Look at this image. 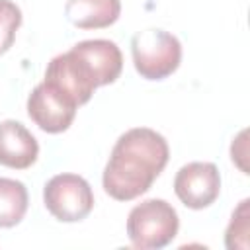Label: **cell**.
I'll use <instances>...</instances> for the list:
<instances>
[{
  "mask_svg": "<svg viewBox=\"0 0 250 250\" xmlns=\"http://www.w3.org/2000/svg\"><path fill=\"white\" fill-rule=\"evenodd\" d=\"M88 68L94 84H113L123 70V55L119 47L109 39H86L70 49Z\"/></svg>",
  "mask_w": 250,
  "mask_h": 250,
  "instance_id": "ba28073f",
  "label": "cell"
},
{
  "mask_svg": "<svg viewBox=\"0 0 250 250\" xmlns=\"http://www.w3.org/2000/svg\"><path fill=\"white\" fill-rule=\"evenodd\" d=\"M39 156V143L31 131L16 119L0 121V164L12 170H27Z\"/></svg>",
  "mask_w": 250,
  "mask_h": 250,
  "instance_id": "9c48e42d",
  "label": "cell"
},
{
  "mask_svg": "<svg viewBox=\"0 0 250 250\" xmlns=\"http://www.w3.org/2000/svg\"><path fill=\"white\" fill-rule=\"evenodd\" d=\"M43 82L51 86L57 94H61L74 107L88 104L94 90L98 88L82 61L72 51L61 53L51 59Z\"/></svg>",
  "mask_w": 250,
  "mask_h": 250,
  "instance_id": "5b68a950",
  "label": "cell"
},
{
  "mask_svg": "<svg viewBox=\"0 0 250 250\" xmlns=\"http://www.w3.org/2000/svg\"><path fill=\"white\" fill-rule=\"evenodd\" d=\"M21 25V10L12 0H0V55H4L16 39Z\"/></svg>",
  "mask_w": 250,
  "mask_h": 250,
  "instance_id": "4fadbf2b",
  "label": "cell"
},
{
  "mask_svg": "<svg viewBox=\"0 0 250 250\" xmlns=\"http://www.w3.org/2000/svg\"><path fill=\"white\" fill-rule=\"evenodd\" d=\"M29 195L27 188L20 180L0 178V227L12 229L27 213Z\"/></svg>",
  "mask_w": 250,
  "mask_h": 250,
  "instance_id": "8fae6325",
  "label": "cell"
},
{
  "mask_svg": "<svg viewBox=\"0 0 250 250\" xmlns=\"http://www.w3.org/2000/svg\"><path fill=\"white\" fill-rule=\"evenodd\" d=\"M246 131H240L238 133V137L232 141V145H230V158H232V162L244 172V174H248V166H246V158H248V148H246Z\"/></svg>",
  "mask_w": 250,
  "mask_h": 250,
  "instance_id": "5bb4252c",
  "label": "cell"
},
{
  "mask_svg": "<svg viewBox=\"0 0 250 250\" xmlns=\"http://www.w3.org/2000/svg\"><path fill=\"white\" fill-rule=\"evenodd\" d=\"M248 207H250V199H242L230 217V223L225 232V246L229 250H248V246H250V240H248L250 211H248Z\"/></svg>",
  "mask_w": 250,
  "mask_h": 250,
  "instance_id": "7c38bea8",
  "label": "cell"
},
{
  "mask_svg": "<svg viewBox=\"0 0 250 250\" xmlns=\"http://www.w3.org/2000/svg\"><path fill=\"white\" fill-rule=\"evenodd\" d=\"M121 14V0H66L64 16L78 29H104Z\"/></svg>",
  "mask_w": 250,
  "mask_h": 250,
  "instance_id": "30bf717a",
  "label": "cell"
},
{
  "mask_svg": "<svg viewBox=\"0 0 250 250\" xmlns=\"http://www.w3.org/2000/svg\"><path fill=\"white\" fill-rule=\"evenodd\" d=\"M47 211L61 223H78L94 209V191L78 174H57L43 188Z\"/></svg>",
  "mask_w": 250,
  "mask_h": 250,
  "instance_id": "277c9868",
  "label": "cell"
},
{
  "mask_svg": "<svg viewBox=\"0 0 250 250\" xmlns=\"http://www.w3.org/2000/svg\"><path fill=\"white\" fill-rule=\"evenodd\" d=\"M131 55L135 70L145 80H164L182 62V43L164 29H145L133 35Z\"/></svg>",
  "mask_w": 250,
  "mask_h": 250,
  "instance_id": "3957f363",
  "label": "cell"
},
{
  "mask_svg": "<svg viewBox=\"0 0 250 250\" xmlns=\"http://www.w3.org/2000/svg\"><path fill=\"white\" fill-rule=\"evenodd\" d=\"M180 229L176 209L164 199H145L129 211L127 236L135 248L158 250L168 246Z\"/></svg>",
  "mask_w": 250,
  "mask_h": 250,
  "instance_id": "7a4b0ae2",
  "label": "cell"
},
{
  "mask_svg": "<svg viewBox=\"0 0 250 250\" xmlns=\"http://www.w3.org/2000/svg\"><path fill=\"white\" fill-rule=\"evenodd\" d=\"M176 197L189 209H205L221 193V174L213 162H189L176 172Z\"/></svg>",
  "mask_w": 250,
  "mask_h": 250,
  "instance_id": "8992f818",
  "label": "cell"
},
{
  "mask_svg": "<svg viewBox=\"0 0 250 250\" xmlns=\"http://www.w3.org/2000/svg\"><path fill=\"white\" fill-rule=\"evenodd\" d=\"M170 148L166 139L148 127L125 131L113 145L102 184L109 197L131 201L146 193L166 168Z\"/></svg>",
  "mask_w": 250,
  "mask_h": 250,
  "instance_id": "6da1fadb",
  "label": "cell"
},
{
  "mask_svg": "<svg viewBox=\"0 0 250 250\" xmlns=\"http://www.w3.org/2000/svg\"><path fill=\"white\" fill-rule=\"evenodd\" d=\"M72 104H68L61 94H57L45 82L37 84L27 98V115L29 119L45 133L57 135L66 131L76 115Z\"/></svg>",
  "mask_w": 250,
  "mask_h": 250,
  "instance_id": "52a82bcc",
  "label": "cell"
}]
</instances>
